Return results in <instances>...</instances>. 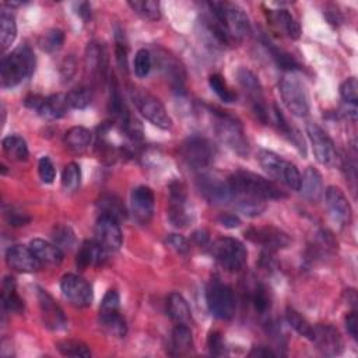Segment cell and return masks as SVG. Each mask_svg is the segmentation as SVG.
<instances>
[{"label": "cell", "mask_w": 358, "mask_h": 358, "mask_svg": "<svg viewBox=\"0 0 358 358\" xmlns=\"http://www.w3.org/2000/svg\"><path fill=\"white\" fill-rule=\"evenodd\" d=\"M96 241L108 252H117L122 246V231L119 221L115 219L101 214L96 223Z\"/></svg>", "instance_id": "cell-19"}, {"label": "cell", "mask_w": 358, "mask_h": 358, "mask_svg": "<svg viewBox=\"0 0 358 358\" xmlns=\"http://www.w3.org/2000/svg\"><path fill=\"white\" fill-rule=\"evenodd\" d=\"M167 312L176 325H189L192 322L191 308L179 293H172L167 298Z\"/></svg>", "instance_id": "cell-28"}, {"label": "cell", "mask_w": 358, "mask_h": 358, "mask_svg": "<svg viewBox=\"0 0 358 358\" xmlns=\"http://www.w3.org/2000/svg\"><path fill=\"white\" fill-rule=\"evenodd\" d=\"M194 348V337L188 325H176L171 336V354L185 355Z\"/></svg>", "instance_id": "cell-31"}, {"label": "cell", "mask_w": 358, "mask_h": 358, "mask_svg": "<svg viewBox=\"0 0 358 358\" xmlns=\"http://www.w3.org/2000/svg\"><path fill=\"white\" fill-rule=\"evenodd\" d=\"M158 59V65L161 66L162 71L167 74V77H169L172 85L176 90H184V83H185V70L184 67L179 65L172 56L164 53L157 56Z\"/></svg>", "instance_id": "cell-32"}, {"label": "cell", "mask_w": 358, "mask_h": 358, "mask_svg": "<svg viewBox=\"0 0 358 358\" xmlns=\"http://www.w3.org/2000/svg\"><path fill=\"white\" fill-rule=\"evenodd\" d=\"M318 350L323 355H339L343 351V340L337 329L330 325L314 326V339Z\"/></svg>", "instance_id": "cell-22"}, {"label": "cell", "mask_w": 358, "mask_h": 358, "mask_svg": "<svg viewBox=\"0 0 358 358\" xmlns=\"http://www.w3.org/2000/svg\"><path fill=\"white\" fill-rule=\"evenodd\" d=\"M228 182L234 196H250L264 202L286 198V194L276 184L253 172H235L228 178Z\"/></svg>", "instance_id": "cell-1"}, {"label": "cell", "mask_w": 358, "mask_h": 358, "mask_svg": "<svg viewBox=\"0 0 358 358\" xmlns=\"http://www.w3.org/2000/svg\"><path fill=\"white\" fill-rule=\"evenodd\" d=\"M346 329L350 333V336L354 340H357V337H358V318H357V312L355 311H352V312H350L347 315V318H346Z\"/></svg>", "instance_id": "cell-57"}, {"label": "cell", "mask_w": 358, "mask_h": 358, "mask_svg": "<svg viewBox=\"0 0 358 358\" xmlns=\"http://www.w3.org/2000/svg\"><path fill=\"white\" fill-rule=\"evenodd\" d=\"M66 97H67L69 107H71L74 110L87 108L90 104H92V100H93L92 92H90V90L85 87H78V88L71 90L70 93L66 94Z\"/></svg>", "instance_id": "cell-45"}, {"label": "cell", "mask_w": 358, "mask_h": 358, "mask_svg": "<svg viewBox=\"0 0 358 358\" xmlns=\"http://www.w3.org/2000/svg\"><path fill=\"white\" fill-rule=\"evenodd\" d=\"M99 209L101 210V214L110 216L117 221H122L128 217V212L123 202L115 195L101 196L99 201Z\"/></svg>", "instance_id": "cell-36"}, {"label": "cell", "mask_w": 358, "mask_h": 358, "mask_svg": "<svg viewBox=\"0 0 358 358\" xmlns=\"http://www.w3.org/2000/svg\"><path fill=\"white\" fill-rule=\"evenodd\" d=\"M179 155L192 169H202L213 162L214 147L202 136H191L179 147Z\"/></svg>", "instance_id": "cell-11"}, {"label": "cell", "mask_w": 358, "mask_h": 358, "mask_svg": "<svg viewBox=\"0 0 358 358\" xmlns=\"http://www.w3.org/2000/svg\"><path fill=\"white\" fill-rule=\"evenodd\" d=\"M24 105L45 119H59L66 115L69 110L67 97L65 94H53L49 97L28 96L24 100Z\"/></svg>", "instance_id": "cell-14"}, {"label": "cell", "mask_w": 358, "mask_h": 358, "mask_svg": "<svg viewBox=\"0 0 358 358\" xmlns=\"http://www.w3.org/2000/svg\"><path fill=\"white\" fill-rule=\"evenodd\" d=\"M257 161L264 172H267L272 178L283 182L293 191H300L302 176L296 164L286 161L276 153L268 150H260L257 154Z\"/></svg>", "instance_id": "cell-5"}, {"label": "cell", "mask_w": 358, "mask_h": 358, "mask_svg": "<svg viewBox=\"0 0 358 358\" xmlns=\"http://www.w3.org/2000/svg\"><path fill=\"white\" fill-rule=\"evenodd\" d=\"M280 94L287 110L298 118H304L309 112V100L305 85L293 73L286 74L280 83Z\"/></svg>", "instance_id": "cell-8"}, {"label": "cell", "mask_w": 358, "mask_h": 358, "mask_svg": "<svg viewBox=\"0 0 358 358\" xmlns=\"http://www.w3.org/2000/svg\"><path fill=\"white\" fill-rule=\"evenodd\" d=\"M168 220L176 228H187L195 220V214L188 203L187 189L181 182H172L169 185Z\"/></svg>", "instance_id": "cell-10"}, {"label": "cell", "mask_w": 358, "mask_h": 358, "mask_svg": "<svg viewBox=\"0 0 358 358\" xmlns=\"http://www.w3.org/2000/svg\"><path fill=\"white\" fill-rule=\"evenodd\" d=\"M278 352H275L273 350L267 348V347H253L249 352V357H276Z\"/></svg>", "instance_id": "cell-59"}, {"label": "cell", "mask_w": 358, "mask_h": 358, "mask_svg": "<svg viewBox=\"0 0 358 358\" xmlns=\"http://www.w3.org/2000/svg\"><path fill=\"white\" fill-rule=\"evenodd\" d=\"M209 84H210V88L217 94V97H219L221 101H224V103H227V104H231V103H234V101L237 100L235 93H232L231 90L228 88V85H227V83L224 81L223 76H220V74H212V76L209 77Z\"/></svg>", "instance_id": "cell-46"}, {"label": "cell", "mask_w": 358, "mask_h": 358, "mask_svg": "<svg viewBox=\"0 0 358 358\" xmlns=\"http://www.w3.org/2000/svg\"><path fill=\"white\" fill-rule=\"evenodd\" d=\"M307 133L311 140L315 158L323 165H334L337 161V151L327 133L316 123H308Z\"/></svg>", "instance_id": "cell-16"}, {"label": "cell", "mask_w": 358, "mask_h": 358, "mask_svg": "<svg viewBox=\"0 0 358 358\" xmlns=\"http://www.w3.org/2000/svg\"><path fill=\"white\" fill-rule=\"evenodd\" d=\"M252 302H253V307H255V311L259 314V315H264L267 314V311L271 309V297H268L267 294V290L264 286H257L253 291V296H252Z\"/></svg>", "instance_id": "cell-48"}, {"label": "cell", "mask_w": 358, "mask_h": 358, "mask_svg": "<svg viewBox=\"0 0 358 358\" xmlns=\"http://www.w3.org/2000/svg\"><path fill=\"white\" fill-rule=\"evenodd\" d=\"M2 146H3L5 154L13 161H26L30 155L26 140L17 135L5 137L2 142Z\"/></svg>", "instance_id": "cell-35"}, {"label": "cell", "mask_w": 358, "mask_h": 358, "mask_svg": "<svg viewBox=\"0 0 358 358\" xmlns=\"http://www.w3.org/2000/svg\"><path fill=\"white\" fill-rule=\"evenodd\" d=\"M154 194L148 187H137L130 195L132 212L136 220L142 224H147L154 214Z\"/></svg>", "instance_id": "cell-24"}, {"label": "cell", "mask_w": 358, "mask_h": 358, "mask_svg": "<svg viewBox=\"0 0 358 358\" xmlns=\"http://www.w3.org/2000/svg\"><path fill=\"white\" fill-rule=\"evenodd\" d=\"M6 262L13 271L20 273H34L40 271L42 266L31 248L23 245H15L9 248L6 253Z\"/></svg>", "instance_id": "cell-21"}, {"label": "cell", "mask_w": 358, "mask_h": 358, "mask_svg": "<svg viewBox=\"0 0 358 358\" xmlns=\"http://www.w3.org/2000/svg\"><path fill=\"white\" fill-rule=\"evenodd\" d=\"M263 45L266 46V49L271 52V55H272V58H273V60L276 62V65L280 67V69H283V70H286V71H289V73H293V71H296V70H300V63L293 58V55H290L289 52H286L284 49H282V48H279L276 44H273L271 40L268 38H263Z\"/></svg>", "instance_id": "cell-34"}, {"label": "cell", "mask_w": 358, "mask_h": 358, "mask_svg": "<svg viewBox=\"0 0 358 358\" xmlns=\"http://www.w3.org/2000/svg\"><path fill=\"white\" fill-rule=\"evenodd\" d=\"M100 326L110 334L125 337L128 326L121 315V298L117 290H108L100 305Z\"/></svg>", "instance_id": "cell-9"}, {"label": "cell", "mask_w": 358, "mask_h": 358, "mask_svg": "<svg viewBox=\"0 0 358 358\" xmlns=\"http://www.w3.org/2000/svg\"><path fill=\"white\" fill-rule=\"evenodd\" d=\"M130 99H132L133 104L136 105L137 111L147 121H150L154 126H157L162 130L171 129L172 119L158 99H155L153 94L147 93L143 88H132Z\"/></svg>", "instance_id": "cell-6"}, {"label": "cell", "mask_w": 358, "mask_h": 358, "mask_svg": "<svg viewBox=\"0 0 358 358\" xmlns=\"http://www.w3.org/2000/svg\"><path fill=\"white\" fill-rule=\"evenodd\" d=\"M268 20H271V23L276 28L283 31L289 38L298 40L301 37V27L290 12L283 9L268 12Z\"/></svg>", "instance_id": "cell-30"}, {"label": "cell", "mask_w": 358, "mask_h": 358, "mask_svg": "<svg viewBox=\"0 0 358 358\" xmlns=\"http://www.w3.org/2000/svg\"><path fill=\"white\" fill-rule=\"evenodd\" d=\"M207 346H209V351L212 355L220 357V355L225 354V344H224L223 336L219 332H212L209 334Z\"/></svg>", "instance_id": "cell-54"}, {"label": "cell", "mask_w": 358, "mask_h": 358, "mask_svg": "<svg viewBox=\"0 0 358 358\" xmlns=\"http://www.w3.org/2000/svg\"><path fill=\"white\" fill-rule=\"evenodd\" d=\"M30 248L41 262V264L46 266H59L63 262V252L62 249L49 241L35 238L30 242Z\"/></svg>", "instance_id": "cell-26"}, {"label": "cell", "mask_w": 358, "mask_h": 358, "mask_svg": "<svg viewBox=\"0 0 358 358\" xmlns=\"http://www.w3.org/2000/svg\"><path fill=\"white\" fill-rule=\"evenodd\" d=\"M212 115L214 119V132L219 139L238 155L246 157L249 154V143L241 122L230 114L214 108L212 110Z\"/></svg>", "instance_id": "cell-4"}, {"label": "cell", "mask_w": 358, "mask_h": 358, "mask_svg": "<svg viewBox=\"0 0 358 358\" xmlns=\"http://www.w3.org/2000/svg\"><path fill=\"white\" fill-rule=\"evenodd\" d=\"M38 173L44 184H53L56 178V168L49 157H42L38 162Z\"/></svg>", "instance_id": "cell-51"}, {"label": "cell", "mask_w": 358, "mask_h": 358, "mask_svg": "<svg viewBox=\"0 0 358 358\" xmlns=\"http://www.w3.org/2000/svg\"><path fill=\"white\" fill-rule=\"evenodd\" d=\"M115 55H117V62H118L119 67H121L123 71H128V46H126L125 42L117 40Z\"/></svg>", "instance_id": "cell-55"}, {"label": "cell", "mask_w": 358, "mask_h": 358, "mask_svg": "<svg viewBox=\"0 0 358 358\" xmlns=\"http://www.w3.org/2000/svg\"><path fill=\"white\" fill-rule=\"evenodd\" d=\"M38 44L42 51H45L48 53H55V52L60 51L65 44V33L58 28L49 30L45 34H42Z\"/></svg>", "instance_id": "cell-44"}, {"label": "cell", "mask_w": 358, "mask_h": 358, "mask_svg": "<svg viewBox=\"0 0 358 358\" xmlns=\"http://www.w3.org/2000/svg\"><path fill=\"white\" fill-rule=\"evenodd\" d=\"M77 15L84 20L88 22L92 19V5L87 3V2H81L77 5Z\"/></svg>", "instance_id": "cell-58"}, {"label": "cell", "mask_w": 358, "mask_h": 358, "mask_svg": "<svg viewBox=\"0 0 358 358\" xmlns=\"http://www.w3.org/2000/svg\"><path fill=\"white\" fill-rule=\"evenodd\" d=\"M340 96L344 103L357 104L358 101V83L355 77H350L344 80L340 85Z\"/></svg>", "instance_id": "cell-50"}, {"label": "cell", "mask_w": 358, "mask_h": 358, "mask_svg": "<svg viewBox=\"0 0 358 358\" xmlns=\"http://www.w3.org/2000/svg\"><path fill=\"white\" fill-rule=\"evenodd\" d=\"M194 241L199 245V246H205L207 245L209 242V232L205 231V230H199V231H195L194 235H192Z\"/></svg>", "instance_id": "cell-60"}, {"label": "cell", "mask_w": 358, "mask_h": 358, "mask_svg": "<svg viewBox=\"0 0 358 358\" xmlns=\"http://www.w3.org/2000/svg\"><path fill=\"white\" fill-rule=\"evenodd\" d=\"M53 244H56L60 249H71L76 244L74 232L67 225H58L52 231Z\"/></svg>", "instance_id": "cell-47"}, {"label": "cell", "mask_w": 358, "mask_h": 358, "mask_svg": "<svg viewBox=\"0 0 358 358\" xmlns=\"http://www.w3.org/2000/svg\"><path fill=\"white\" fill-rule=\"evenodd\" d=\"M108 250H105L96 239L94 241H85L81 244L77 257H76V264L80 268H87V267H99L103 266L107 259H108Z\"/></svg>", "instance_id": "cell-25"}, {"label": "cell", "mask_w": 358, "mask_h": 358, "mask_svg": "<svg viewBox=\"0 0 358 358\" xmlns=\"http://www.w3.org/2000/svg\"><path fill=\"white\" fill-rule=\"evenodd\" d=\"M286 319H287V323L298 333L301 334L302 337L308 339L312 341L314 339V326L300 314L297 312L296 309H291L289 308L286 311Z\"/></svg>", "instance_id": "cell-40"}, {"label": "cell", "mask_w": 358, "mask_h": 358, "mask_svg": "<svg viewBox=\"0 0 358 358\" xmlns=\"http://www.w3.org/2000/svg\"><path fill=\"white\" fill-rule=\"evenodd\" d=\"M235 198V205H237V209L248 216V217H257L260 216L264 209H266V203L264 201H260V199H256V198H250V196H234Z\"/></svg>", "instance_id": "cell-41"}, {"label": "cell", "mask_w": 358, "mask_h": 358, "mask_svg": "<svg viewBox=\"0 0 358 358\" xmlns=\"http://www.w3.org/2000/svg\"><path fill=\"white\" fill-rule=\"evenodd\" d=\"M245 238L253 244L262 245L266 252L272 253L290 245L289 235L284 231L275 227L249 228L248 231H245Z\"/></svg>", "instance_id": "cell-18"}, {"label": "cell", "mask_w": 358, "mask_h": 358, "mask_svg": "<svg viewBox=\"0 0 358 358\" xmlns=\"http://www.w3.org/2000/svg\"><path fill=\"white\" fill-rule=\"evenodd\" d=\"M65 144L74 151L85 150L92 143V133L83 126H74L65 133Z\"/></svg>", "instance_id": "cell-38"}, {"label": "cell", "mask_w": 358, "mask_h": 358, "mask_svg": "<svg viewBox=\"0 0 358 358\" xmlns=\"http://www.w3.org/2000/svg\"><path fill=\"white\" fill-rule=\"evenodd\" d=\"M38 302L41 309V316L45 326L51 330H63L67 326V319L63 309L56 304V301L44 290H38Z\"/></svg>", "instance_id": "cell-20"}, {"label": "cell", "mask_w": 358, "mask_h": 358, "mask_svg": "<svg viewBox=\"0 0 358 358\" xmlns=\"http://www.w3.org/2000/svg\"><path fill=\"white\" fill-rule=\"evenodd\" d=\"M81 184V169L76 162H70L62 172V187L66 192H74Z\"/></svg>", "instance_id": "cell-43"}, {"label": "cell", "mask_w": 358, "mask_h": 358, "mask_svg": "<svg viewBox=\"0 0 358 358\" xmlns=\"http://www.w3.org/2000/svg\"><path fill=\"white\" fill-rule=\"evenodd\" d=\"M128 5L144 20L157 22L161 19V6L155 0H135V2L132 0Z\"/></svg>", "instance_id": "cell-39"}, {"label": "cell", "mask_w": 358, "mask_h": 358, "mask_svg": "<svg viewBox=\"0 0 358 358\" xmlns=\"http://www.w3.org/2000/svg\"><path fill=\"white\" fill-rule=\"evenodd\" d=\"M35 69V56L28 45H20L0 62V81L3 88H13L30 78Z\"/></svg>", "instance_id": "cell-2"}, {"label": "cell", "mask_w": 358, "mask_h": 358, "mask_svg": "<svg viewBox=\"0 0 358 358\" xmlns=\"http://www.w3.org/2000/svg\"><path fill=\"white\" fill-rule=\"evenodd\" d=\"M85 69L93 77L94 81L104 83L107 81L110 63H108V51L104 44L93 41L87 45L85 49Z\"/></svg>", "instance_id": "cell-17"}, {"label": "cell", "mask_w": 358, "mask_h": 358, "mask_svg": "<svg viewBox=\"0 0 358 358\" xmlns=\"http://www.w3.org/2000/svg\"><path fill=\"white\" fill-rule=\"evenodd\" d=\"M213 257L230 272H239L246 266L248 250L235 238H219L212 244Z\"/></svg>", "instance_id": "cell-7"}, {"label": "cell", "mask_w": 358, "mask_h": 358, "mask_svg": "<svg viewBox=\"0 0 358 358\" xmlns=\"http://www.w3.org/2000/svg\"><path fill=\"white\" fill-rule=\"evenodd\" d=\"M5 219L12 227H24L31 221V217L27 213L12 206L5 210Z\"/></svg>", "instance_id": "cell-52"}, {"label": "cell", "mask_w": 358, "mask_h": 358, "mask_svg": "<svg viewBox=\"0 0 358 358\" xmlns=\"http://www.w3.org/2000/svg\"><path fill=\"white\" fill-rule=\"evenodd\" d=\"M325 199L332 219L341 225H348L352 219V210L343 191L336 187H329Z\"/></svg>", "instance_id": "cell-23"}, {"label": "cell", "mask_w": 358, "mask_h": 358, "mask_svg": "<svg viewBox=\"0 0 358 358\" xmlns=\"http://www.w3.org/2000/svg\"><path fill=\"white\" fill-rule=\"evenodd\" d=\"M56 348L65 357H92V351H90L88 346L78 340H60L56 343Z\"/></svg>", "instance_id": "cell-42"}, {"label": "cell", "mask_w": 358, "mask_h": 358, "mask_svg": "<svg viewBox=\"0 0 358 358\" xmlns=\"http://www.w3.org/2000/svg\"><path fill=\"white\" fill-rule=\"evenodd\" d=\"M167 245H168L171 249H173L176 253H179V255H187V253L191 250V244H189V241H188L185 237L179 235V234H171V235H168V238H167Z\"/></svg>", "instance_id": "cell-53"}, {"label": "cell", "mask_w": 358, "mask_h": 358, "mask_svg": "<svg viewBox=\"0 0 358 358\" xmlns=\"http://www.w3.org/2000/svg\"><path fill=\"white\" fill-rule=\"evenodd\" d=\"M207 6L213 19L235 42L250 34V22L244 9H241L238 5L228 2H210Z\"/></svg>", "instance_id": "cell-3"}, {"label": "cell", "mask_w": 358, "mask_h": 358, "mask_svg": "<svg viewBox=\"0 0 358 358\" xmlns=\"http://www.w3.org/2000/svg\"><path fill=\"white\" fill-rule=\"evenodd\" d=\"M300 191L302 192L304 198H307L311 202H319L325 194L323 189V181H322V175L321 172L314 168V167H308L304 178L301 181V188Z\"/></svg>", "instance_id": "cell-27"}, {"label": "cell", "mask_w": 358, "mask_h": 358, "mask_svg": "<svg viewBox=\"0 0 358 358\" xmlns=\"http://www.w3.org/2000/svg\"><path fill=\"white\" fill-rule=\"evenodd\" d=\"M16 279L12 276L5 278L3 280V291H2V304L3 308L9 312L20 314L24 309V302L16 291Z\"/></svg>", "instance_id": "cell-33"}, {"label": "cell", "mask_w": 358, "mask_h": 358, "mask_svg": "<svg viewBox=\"0 0 358 358\" xmlns=\"http://www.w3.org/2000/svg\"><path fill=\"white\" fill-rule=\"evenodd\" d=\"M60 290L65 298L77 308L90 307L93 302V289L83 278L76 275H66L62 278Z\"/></svg>", "instance_id": "cell-15"}, {"label": "cell", "mask_w": 358, "mask_h": 358, "mask_svg": "<svg viewBox=\"0 0 358 358\" xmlns=\"http://www.w3.org/2000/svg\"><path fill=\"white\" fill-rule=\"evenodd\" d=\"M17 37V24L16 19L12 13L3 10L0 13V44H2V49L6 51Z\"/></svg>", "instance_id": "cell-37"}, {"label": "cell", "mask_w": 358, "mask_h": 358, "mask_svg": "<svg viewBox=\"0 0 358 358\" xmlns=\"http://www.w3.org/2000/svg\"><path fill=\"white\" fill-rule=\"evenodd\" d=\"M151 55L147 49H139L135 56V73L137 77L144 78L151 70Z\"/></svg>", "instance_id": "cell-49"}, {"label": "cell", "mask_w": 358, "mask_h": 358, "mask_svg": "<svg viewBox=\"0 0 358 358\" xmlns=\"http://www.w3.org/2000/svg\"><path fill=\"white\" fill-rule=\"evenodd\" d=\"M217 221H219L220 225H223V227H225V228H230V230L238 228V227L241 225L239 217L235 216V214H231V213H223V214H220L219 219H217Z\"/></svg>", "instance_id": "cell-56"}, {"label": "cell", "mask_w": 358, "mask_h": 358, "mask_svg": "<svg viewBox=\"0 0 358 358\" xmlns=\"http://www.w3.org/2000/svg\"><path fill=\"white\" fill-rule=\"evenodd\" d=\"M206 300L210 312L217 319L228 321L235 315L237 302L232 290L219 280H214L207 287Z\"/></svg>", "instance_id": "cell-12"}, {"label": "cell", "mask_w": 358, "mask_h": 358, "mask_svg": "<svg viewBox=\"0 0 358 358\" xmlns=\"http://www.w3.org/2000/svg\"><path fill=\"white\" fill-rule=\"evenodd\" d=\"M198 189L202 196L214 206H223L234 199L228 179H223L216 173H205L198 179Z\"/></svg>", "instance_id": "cell-13"}, {"label": "cell", "mask_w": 358, "mask_h": 358, "mask_svg": "<svg viewBox=\"0 0 358 358\" xmlns=\"http://www.w3.org/2000/svg\"><path fill=\"white\" fill-rule=\"evenodd\" d=\"M237 78L241 87L245 90V93L252 100L253 105L263 104V92L259 77L246 67H239L237 70Z\"/></svg>", "instance_id": "cell-29"}]
</instances>
